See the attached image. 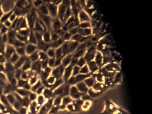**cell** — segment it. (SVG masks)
Segmentation results:
<instances>
[{"label":"cell","instance_id":"obj_1","mask_svg":"<svg viewBox=\"0 0 152 114\" xmlns=\"http://www.w3.org/2000/svg\"><path fill=\"white\" fill-rule=\"evenodd\" d=\"M105 109L99 114H121L120 108L111 102L109 99L105 101Z\"/></svg>","mask_w":152,"mask_h":114},{"label":"cell","instance_id":"obj_2","mask_svg":"<svg viewBox=\"0 0 152 114\" xmlns=\"http://www.w3.org/2000/svg\"><path fill=\"white\" fill-rule=\"evenodd\" d=\"M70 86L66 83H64L63 84L58 87L55 90L53 91L54 96H60L62 97L66 96H69Z\"/></svg>","mask_w":152,"mask_h":114},{"label":"cell","instance_id":"obj_3","mask_svg":"<svg viewBox=\"0 0 152 114\" xmlns=\"http://www.w3.org/2000/svg\"><path fill=\"white\" fill-rule=\"evenodd\" d=\"M46 6L48 9L49 12V15L53 19L57 17V14H58V6L52 4L50 1L49 2H46Z\"/></svg>","mask_w":152,"mask_h":114},{"label":"cell","instance_id":"obj_4","mask_svg":"<svg viewBox=\"0 0 152 114\" xmlns=\"http://www.w3.org/2000/svg\"><path fill=\"white\" fill-rule=\"evenodd\" d=\"M64 69H65V68L62 65H60L58 66L52 68L50 75L53 76L56 79L62 78Z\"/></svg>","mask_w":152,"mask_h":114},{"label":"cell","instance_id":"obj_5","mask_svg":"<svg viewBox=\"0 0 152 114\" xmlns=\"http://www.w3.org/2000/svg\"><path fill=\"white\" fill-rule=\"evenodd\" d=\"M62 23L59 20V19L56 17L55 18H53L52 21V24H51V30L54 33H57L59 30H60L62 28Z\"/></svg>","mask_w":152,"mask_h":114},{"label":"cell","instance_id":"obj_6","mask_svg":"<svg viewBox=\"0 0 152 114\" xmlns=\"http://www.w3.org/2000/svg\"><path fill=\"white\" fill-rule=\"evenodd\" d=\"M83 95L82 93H81L75 86H71L69 88V96L72 98V100H77L80 99Z\"/></svg>","mask_w":152,"mask_h":114},{"label":"cell","instance_id":"obj_7","mask_svg":"<svg viewBox=\"0 0 152 114\" xmlns=\"http://www.w3.org/2000/svg\"><path fill=\"white\" fill-rule=\"evenodd\" d=\"M67 7H66L64 4H63L62 2L61 4H59L58 6V14H57V17L59 19V20L63 23L64 17L65 15V13L66 11Z\"/></svg>","mask_w":152,"mask_h":114},{"label":"cell","instance_id":"obj_8","mask_svg":"<svg viewBox=\"0 0 152 114\" xmlns=\"http://www.w3.org/2000/svg\"><path fill=\"white\" fill-rule=\"evenodd\" d=\"M72 68L73 66H72L71 64H69L68 66L65 68L64 74L62 76V79L64 81V83H66L67 80L71 77Z\"/></svg>","mask_w":152,"mask_h":114},{"label":"cell","instance_id":"obj_9","mask_svg":"<svg viewBox=\"0 0 152 114\" xmlns=\"http://www.w3.org/2000/svg\"><path fill=\"white\" fill-rule=\"evenodd\" d=\"M78 18L79 20L80 23L89 22L90 21V17L87 14V12L84 10L80 11L78 14Z\"/></svg>","mask_w":152,"mask_h":114},{"label":"cell","instance_id":"obj_10","mask_svg":"<svg viewBox=\"0 0 152 114\" xmlns=\"http://www.w3.org/2000/svg\"><path fill=\"white\" fill-rule=\"evenodd\" d=\"M36 46H37V50L38 51H43L44 52H46L47 50L49 48H50L49 43H45L43 40L37 42Z\"/></svg>","mask_w":152,"mask_h":114},{"label":"cell","instance_id":"obj_11","mask_svg":"<svg viewBox=\"0 0 152 114\" xmlns=\"http://www.w3.org/2000/svg\"><path fill=\"white\" fill-rule=\"evenodd\" d=\"M91 75V74L90 73V74H78L77 75L75 76V77H72V78H73V81H74V86L79 83V82H81V81H83L86 78L90 77Z\"/></svg>","mask_w":152,"mask_h":114},{"label":"cell","instance_id":"obj_12","mask_svg":"<svg viewBox=\"0 0 152 114\" xmlns=\"http://www.w3.org/2000/svg\"><path fill=\"white\" fill-rule=\"evenodd\" d=\"M94 61L96 64L97 66L99 69L102 68L103 66V55L100 52L97 51L95 55Z\"/></svg>","mask_w":152,"mask_h":114},{"label":"cell","instance_id":"obj_13","mask_svg":"<svg viewBox=\"0 0 152 114\" xmlns=\"http://www.w3.org/2000/svg\"><path fill=\"white\" fill-rule=\"evenodd\" d=\"M73 57V53H69L66 55H65V56H64L62 59V61H61V65L64 67H66L68 66L71 61V59Z\"/></svg>","mask_w":152,"mask_h":114},{"label":"cell","instance_id":"obj_14","mask_svg":"<svg viewBox=\"0 0 152 114\" xmlns=\"http://www.w3.org/2000/svg\"><path fill=\"white\" fill-rule=\"evenodd\" d=\"M75 87L78 89V90L82 94H86L87 93V91L88 90V88L87 87V86L85 84L84 81L79 82L77 83L75 85Z\"/></svg>","mask_w":152,"mask_h":114},{"label":"cell","instance_id":"obj_15","mask_svg":"<svg viewBox=\"0 0 152 114\" xmlns=\"http://www.w3.org/2000/svg\"><path fill=\"white\" fill-rule=\"evenodd\" d=\"M96 52H97V50H93V51H91V52H88V51L86 52L83 58L86 60V63L88 62H90V61H91L94 60Z\"/></svg>","mask_w":152,"mask_h":114},{"label":"cell","instance_id":"obj_16","mask_svg":"<svg viewBox=\"0 0 152 114\" xmlns=\"http://www.w3.org/2000/svg\"><path fill=\"white\" fill-rule=\"evenodd\" d=\"M86 64H87V66L88 67L90 72L91 74L95 73V72H97L100 69L99 68V67L97 66V65L95 63V62L94 61V60L91 61H90V62H88Z\"/></svg>","mask_w":152,"mask_h":114},{"label":"cell","instance_id":"obj_17","mask_svg":"<svg viewBox=\"0 0 152 114\" xmlns=\"http://www.w3.org/2000/svg\"><path fill=\"white\" fill-rule=\"evenodd\" d=\"M64 42L65 41L64 40V39L62 37H59L57 40H55L53 42H50V43H49L50 48L56 49L61 47Z\"/></svg>","mask_w":152,"mask_h":114},{"label":"cell","instance_id":"obj_18","mask_svg":"<svg viewBox=\"0 0 152 114\" xmlns=\"http://www.w3.org/2000/svg\"><path fill=\"white\" fill-rule=\"evenodd\" d=\"M78 33L83 37H88L92 36V28H78Z\"/></svg>","mask_w":152,"mask_h":114},{"label":"cell","instance_id":"obj_19","mask_svg":"<svg viewBox=\"0 0 152 114\" xmlns=\"http://www.w3.org/2000/svg\"><path fill=\"white\" fill-rule=\"evenodd\" d=\"M25 50H26V53L27 55H30L35 51L37 50V46L35 45L28 43L25 47Z\"/></svg>","mask_w":152,"mask_h":114},{"label":"cell","instance_id":"obj_20","mask_svg":"<svg viewBox=\"0 0 152 114\" xmlns=\"http://www.w3.org/2000/svg\"><path fill=\"white\" fill-rule=\"evenodd\" d=\"M37 12L39 13H40V14L43 15H49L48 9L46 4L45 2L41 6H40L37 8Z\"/></svg>","mask_w":152,"mask_h":114},{"label":"cell","instance_id":"obj_21","mask_svg":"<svg viewBox=\"0 0 152 114\" xmlns=\"http://www.w3.org/2000/svg\"><path fill=\"white\" fill-rule=\"evenodd\" d=\"M42 95L44 96L46 100H48V99L53 98L55 97L53 95V91L50 88H45L43 92L42 93Z\"/></svg>","mask_w":152,"mask_h":114},{"label":"cell","instance_id":"obj_22","mask_svg":"<svg viewBox=\"0 0 152 114\" xmlns=\"http://www.w3.org/2000/svg\"><path fill=\"white\" fill-rule=\"evenodd\" d=\"M83 81L85 83V84L87 86V87L88 88H90L93 87V86L94 85V84L96 82V80H95L94 78L92 75H91L90 77L86 78Z\"/></svg>","mask_w":152,"mask_h":114},{"label":"cell","instance_id":"obj_23","mask_svg":"<svg viewBox=\"0 0 152 114\" xmlns=\"http://www.w3.org/2000/svg\"><path fill=\"white\" fill-rule=\"evenodd\" d=\"M42 40L47 43H49L51 42V34L50 32L48 30L45 31L43 33V36H42Z\"/></svg>","mask_w":152,"mask_h":114},{"label":"cell","instance_id":"obj_24","mask_svg":"<svg viewBox=\"0 0 152 114\" xmlns=\"http://www.w3.org/2000/svg\"><path fill=\"white\" fill-rule=\"evenodd\" d=\"M28 43L35 45H37V42L36 37L34 36V33L33 30H30V32L28 36Z\"/></svg>","mask_w":152,"mask_h":114},{"label":"cell","instance_id":"obj_25","mask_svg":"<svg viewBox=\"0 0 152 114\" xmlns=\"http://www.w3.org/2000/svg\"><path fill=\"white\" fill-rule=\"evenodd\" d=\"M64 83V81L63 80L62 78H59V79H56L55 81V83L52 85L51 87L50 88V89L53 91V90H55L56 88H57L58 87H59L60 86H61L62 84H63Z\"/></svg>","mask_w":152,"mask_h":114},{"label":"cell","instance_id":"obj_26","mask_svg":"<svg viewBox=\"0 0 152 114\" xmlns=\"http://www.w3.org/2000/svg\"><path fill=\"white\" fill-rule=\"evenodd\" d=\"M103 91H96L95 90H94L92 88H88V90L87 91V94L89 95V96L93 99V98H96L97 97H98L99 96H100V94L101 93H102Z\"/></svg>","mask_w":152,"mask_h":114},{"label":"cell","instance_id":"obj_27","mask_svg":"<svg viewBox=\"0 0 152 114\" xmlns=\"http://www.w3.org/2000/svg\"><path fill=\"white\" fill-rule=\"evenodd\" d=\"M34 32H38V33H43L45 31L44 30V29L43 28V27H42V26L40 24V23L38 22V21L37 20L35 22L34 26L33 27V28L32 30Z\"/></svg>","mask_w":152,"mask_h":114},{"label":"cell","instance_id":"obj_28","mask_svg":"<svg viewBox=\"0 0 152 114\" xmlns=\"http://www.w3.org/2000/svg\"><path fill=\"white\" fill-rule=\"evenodd\" d=\"M91 88L96 91H102L104 88V84L103 83H100L96 81Z\"/></svg>","mask_w":152,"mask_h":114},{"label":"cell","instance_id":"obj_29","mask_svg":"<svg viewBox=\"0 0 152 114\" xmlns=\"http://www.w3.org/2000/svg\"><path fill=\"white\" fill-rule=\"evenodd\" d=\"M31 62L30 61L28 57H27L25 62H24L23 66H22V69L24 71H28L31 68Z\"/></svg>","mask_w":152,"mask_h":114},{"label":"cell","instance_id":"obj_30","mask_svg":"<svg viewBox=\"0 0 152 114\" xmlns=\"http://www.w3.org/2000/svg\"><path fill=\"white\" fill-rule=\"evenodd\" d=\"M46 99L44 97V96L42 95V94H40V95H37V99L36 100V102L37 104V105L41 107L42 106H43L44 104V103H45L46 102Z\"/></svg>","mask_w":152,"mask_h":114},{"label":"cell","instance_id":"obj_31","mask_svg":"<svg viewBox=\"0 0 152 114\" xmlns=\"http://www.w3.org/2000/svg\"><path fill=\"white\" fill-rule=\"evenodd\" d=\"M28 58H29L30 61L31 62V63L39 61L38 50H36L34 52H33V53H31V55H30L28 56Z\"/></svg>","mask_w":152,"mask_h":114},{"label":"cell","instance_id":"obj_32","mask_svg":"<svg viewBox=\"0 0 152 114\" xmlns=\"http://www.w3.org/2000/svg\"><path fill=\"white\" fill-rule=\"evenodd\" d=\"M42 86V82H41V81H40V79H39L34 84H33V86H31L30 90H31V92L35 93V92L36 91V90H37L40 87H41Z\"/></svg>","mask_w":152,"mask_h":114},{"label":"cell","instance_id":"obj_33","mask_svg":"<svg viewBox=\"0 0 152 114\" xmlns=\"http://www.w3.org/2000/svg\"><path fill=\"white\" fill-rule=\"evenodd\" d=\"M62 102V97L60 96H55L53 100V106H59L61 105Z\"/></svg>","mask_w":152,"mask_h":114},{"label":"cell","instance_id":"obj_34","mask_svg":"<svg viewBox=\"0 0 152 114\" xmlns=\"http://www.w3.org/2000/svg\"><path fill=\"white\" fill-rule=\"evenodd\" d=\"M39 54V60L40 61H43L48 59V56H47V54L46 52H44L43 51H38Z\"/></svg>","mask_w":152,"mask_h":114},{"label":"cell","instance_id":"obj_35","mask_svg":"<svg viewBox=\"0 0 152 114\" xmlns=\"http://www.w3.org/2000/svg\"><path fill=\"white\" fill-rule=\"evenodd\" d=\"M26 58H27V57H25V56H22L21 58H20V59H18V61H17L16 64H15V66H16V68H19L20 67L22 66L23 65V64H24V62H25Z\"/></svg>","mask_w":152,"mask_h":114},{"label":"cell","instance_id":"obj_36","mask_svg":"<svg viewBox=\"0 0 152 114\" xmlns=\"http://www.w3.org/2000/svg\"><path fill=\"white\" fill-rule=\"evenodd\" d=\"M91 100H88V101H84L81 107V110H88L90 107L91 106Z\"/></svg>","mask_w":152,"mask_h":114},{"label":"cell","instance_id":"obj_37","mask_svg":"<svg viewBox=\"0 0 152 114\" xmlns=\"http://www.w3.org/2000/svg\"><path fill=\"white\" fill-rule=\"evenodd\" d=\"M55 58L56 59H60V58L62 59L63 55H62L61 46L55 49Z\"/></svg>","mask_w":152,"mask_h":114},{"label":"cell","instance_id":"obj_38","mask_svg":"<svg viewBox=\"0 0 152 114\" xmlns=\"http://www.w3.org/2000/svg\"><path fill=\"white\" fill-rule=\"evenodd\" d=\"M46 53L49 58H55V50L54 49L49 48Z\"/></svg>","mask_w":152,"mask_h":114},{"label":"cell","instance_id":"obj_39","mask_svg":"<svg viewBox=\"0 0 152 114\" xmlns=\"http://www.w3.org/2000/svg\"><path fill=\"white\" fill-rule=\"evenodd\" d=\"M30 32V30L28 28H24V29H21L19 32H18V34L21 35L23 36H25L28 37L29 33Z\"/></svg>","mask_w":152,"mask_h":114},{"label":"cell","instance_id":"obj_40","mask_svg":"<svg viewBox=\"0 0 152 114\" xmlns=\"http://www.w3.org/2000/svg\"><path fill=\"white\" fill-rule=\"evenodd\" d=\"M90 71L88 69V67L87 65V64L84 65L83 66H82L81 68H80V74H90Z\"/></svg>","mask_w":152,"mask_h":114},{"label":"cell","instance_id":"obj_41","mask_svg":"<svg viewBox=\"0 0 152 114\" xmlns=\"http://www.w3.org/2000/svg\"><path fill=\"white\" fill-rule=\"evenodd\" d=\"M39 80L38 76H37V74H35V75H33V76H31L30 78V80H29V84H30V86H33V84H34L38 80Z\"/></svg>","mask_w":152,"mask_h":114},{"label":"cell","instance_id":"obj_42","mask_svg":"<svg viewBox=\"0 0 152 114\" xmlns=\"http://www.w3.org/2000/svg\"><path fill=\"white\" fill-rule=\"evenodd\" d=\"M56 80V79L53 76H52V75H50L48 77V78L46 79V83H47V84H48V86L50 87V88L51 87L52 85L55 83V81Z\"/></svg>","mask_w":152,"mask_h":114},{"label":"cell","instance_id":"obj_43","mask_svg":"<svg viewBox=\"0 0 152 114\" xmlns=\"http://www.w3.org/2000/svg\"><path fill=\"white\" fill-rule=\"evenodd\" d=\"M79 28H91V24L90 21L89 22H83L80 23L78 26Z\"/></svg>","mask_w":152,"mask_h":114},{"label":"cell","instance_id":"obj_44","mask_svg":"<svg viewBox=\"0 0 152 114\" xmlns=\"http://www.w3.org/2000/svg\"><path fill=\"white\" fill-rule=\"evenodd\" d=\"M86 64V60L84 59V58L83 57H81L78 59V61H77V66H79L80 68H81L82 66H83Z\"/></svg>","mask_w":152,"mask_h":114},{"label":"cell","instance_id":"obj_45","mask_svg":"<svg viewBox=\"0 0 152 114\" xmlns=\"http://www.w3.org/2000/svg\"><path fill=\"white\" fill-rule=\"evenodd\" d=\"M80 68L77 65L73 66L72 68V75L73 77H75L76 75H77L78 74H80Z\"/></svg>","mask_w":152,"mask_h":114},{"label":"cell","instance_id":"obj_46","mask_svg":"<svg viewBox=\"0 0 152 114\" xmlns=\"http://www.w3.org/2000/svg\"><path fill=\"white\" fill-rule=\"evenodd\" d=\"M59 106H52L49 111L48 112V114H56L58 113V111L59 110Z\"/></svg>","mask_w":152,"mask_h":114},{"label":"cell","instance_id":"obj_47","mask_svg":"<svg viewBox=\"0 0 152 114\" xmlns=\"http://www.w3.org/2000/svg\"><path fill=\"white\" fill-rule=\"evenodd\" d=\"M17 52L18 55H20L21 56H24L26 54V50H25V47H20V48H17Z\"/></svg>","mask_w":152,"mask_h":114},{"label":"cell","instance_id":"obj_48","mask_svg":"<svg viewBox=\"0 0 152 114\" xmlns=\"http://www.w3.org/2000/svg\"><path fill=\"white\" fill-rule=\"evenodd\" d=\"M55 58H48V66L51 68H53L55 66Z\"/></svg>","mask_w":152,"mask_h":114},{"label":"cell","instance_id":"obj_49","mask_svg":"<svg viewBox=\"0 0 152 114\" xmlns=\"http://www.w3.org/2000/svg\"><path fill=\"white\" fill-rule=\"evenodd\" d=\"M30 91H27V90H25V89H21H21H18V93L20 95L23 96H24V97L28 96V94H29V93H30Z\"/></svg>","mask_w":152,"mask_h":114},{"label":"cell","instance_id":"obj_50","mask_svg":"<svg viewBox=\"0 0 152 114\" xmlns=\"http://www.w3.org/2000/svg\"><path fill=\"white\" fill-rule=\"evenodd\" d=\"M37 95L35 93L30 91L28 96V97L30 101L33 102V101H36V100L37 99Z\"/></svg>","mask_w":152,"mask_h":114},{"label":"cell","instance_id":"obj_51","mask_svg":"<svg viewBox=\"0 0 152 114\" xmlns=\"http://www.w3.org/2000/svg\"><path fill=\"white\" fill-rule=\"evenodd\" d=\"M62 38L64 39V41H69V40H71V35L68 31H66L64 33Z\"/></svg>","mask_w":152,"mask_h":114},{"label":"cell","instance_id":"obj_52","mask_svg":"<svg viewBox=\"0 0 152 114\" xmlns=\"http://www.w3.org/2000/svg\"><path fill=\"white\" fill-rule=\"evenodd\" d=\"M50 34H51V42H53V41L57 40L60 37L59 36L57 33H54L53 31L50 32Z\"/></svg>","mask_w":152,"mask_h":114},{"label":"cell","instance_id":"obj_53","mask_svg":"<svg viewBox=\"0 0 152 114\" xmlns=\"http://www.w3.org/2000/svg\"><path fill=\"white\" fill-rule=\"evenodd\" d=\"M33 32H34V31H33ZM34 36H35V37H36V39L37 42H39L42 40L43 33H38V32H34Z\"/></svg>","mask_w":152,"mask_h":114},{"label":"cell","instance_id":"obj_54","mask_svg":"<svg viewBox=\"0 0 152 114\" xmlns=\"http://www.w3.org/2000/svg\"><path fill=\"white\" fill-rule=\"evenodd\" d=\"M44 3L42 1H34L33 2V5L34 8H38L40 6H41Z\"/></svg>","mask_w":152,"mask_h":114},{"label":"cell","instance_id":"obj_55","mask_svg":"<svg viewBox=\"0 0 152 114\" xmlns=\"http://www.w3.org/2000/svg\"><path fill=\"white\" fill-rule=\"evenodd\" d=\"M80 99H81L83 102H84V101L91 100V98L89 96V95L87 93H86V94H83V95L81 96Z\"/></svg>","mask_w":152,"mask_h":114},{"label":"cell","instance_id":"obj_56","mask_svg":"<svg viewBox=\"0 0 152 114\" xmlns=\"http://www.w3.org/2000/svg\"><path fill=\"white\" fill-rule=\"evenodd\" d=\"M78 28H78V27H74V28H72L70 29V30L68 31V32L71 34V36L74 35V34H75L78 33Z\"/></svg>","mask_w":152,"mask_h":114},{"label":"cell","instance_id":"obj_57","mask_svg":"<svg viewBox=\"0 0 152 114\" xmlns=\"http://www.w3.org/2000/svg\"><path fill=\"white\" fill-rule=\"evenodd\" d=\"M45 89V87L42 85L41 87H40L35 92V93L37 94V95H40V94H42L43 92V90Z\"/></svg>","mask_w":152,"mask_h":114},{"label":"cell","instance_id":"obj_58","mask_svg":"<svg viewBox=\"0 0 152 114\" xmlns=\"http://www.w3.org/2000/svg\"><path fill=\"white\" fill-rule=\"evenodd\" d=\"M19 59V56H18V55L17 53H14L12 56V58H11V61L13 62H15L16 61H18V59Z\"/></svg>","mask_w":152,"mask_h":114},{"label":"cell","instance_id":"obj_59","mask_svg":"<svg viewBox=\"0 0 152 114\" xmlns=\"http://www.w3.org/2000/svg\"><path fill=\"white\" fill-rule=\"evenodd\" d=\"M28 81H26V80H18V86L19 87H24L25 86V84L26 83H27Z\"/></svg>","mask_w":152,"mask_h":114},{"label":"cell","instance_id":"obj_60","mask_svg":"<svg viewBox=\"0 0 152 114\" xmlns=\"http://www.w3.org/2000/svg\"><path fill=\"white\" fill-rule=\"evenodd\" d=\"M43 70L45 72H46V73H48V74H49L50 75L51 72H52V68H50V67H49V66H47L46 68H45L43 69Z\"/></svg>","mask_w":152,"mask_h":114},{"label":"cell","instance_id":"obj_61","mask_svg":"<svg viewBox=\"0 0 152 114\" xmlns=\"http://www.w3.org/2000/svg\"><path fill=\"white\" fill-rule=\"evenodd\" d=\"M21 69H19V70H18L17 72H16V74H15V76H16V77L18 79V78H20V76H21Z\"/></svg>","mask_w":152,"mask_h":114},{"label":"cell","instance_id":"obj_62","mask_svg":"<svg viewBox=\"0 0 152 114\" xmlns=\"http://www.w3.org/2000/svg\"><path fill=\"white\" fill-rule=\"evenodd\" d=\"M21 114H26V112H27V110H26V109H25V108H22V109H21Z\"/></svg>","mask_w":152,"mask_h":114},{"label":"cell","instance_id":"obj_63","mask_svg":"<svg viewBox=\"0 0 152 114\" xmlns=\"http://www.w3.org/2000/svg\"><path fill=\"white\" fill-rule=\"evenodd\" d=\"M11 21H14L15 19V14H12V15L11 17Z\"/></svg>","mask_w":152,"mask_h":114},{"label":"cell","instance_id":"obj_64","mask_svg":"<svg viewBox=\"0 0 152 114\" xmlns=\"http://www.w3.org/2000/svg\"><path fill=\"white\" fill-rule=\"evenodd\" d=\"M5 24H6L7 26H10L11 25L10 23H9L8 21H6V23H5Z\"/></svg>","mask_w":152,"mask_h":114}]
</instances>
